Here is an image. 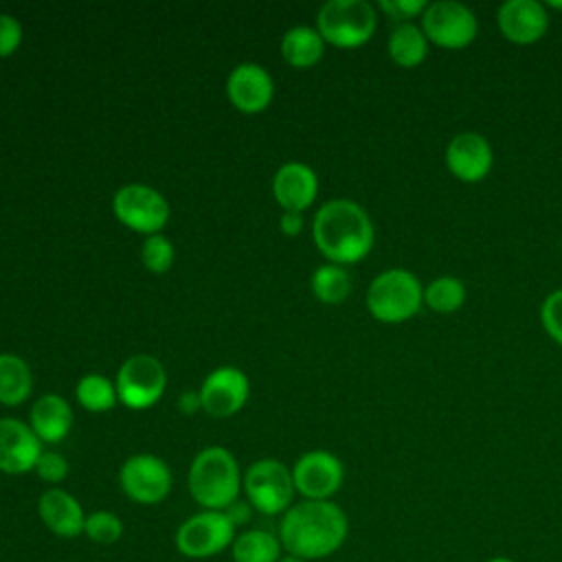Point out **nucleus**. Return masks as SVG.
<instances>
[{"label":"nucleus","mask_w":562,"mask_h":562,"mask_svg":"<svg viewBox=\"0 0 562 562\" xmlns=\"http://www.w3.org/2000/svg\"><path fill=\"white\" fill-rule=\"evenodd\" d=\"M277 536L285 553L321 560L336 553L349 536V518L334 501H299L279 520Z\"/></svg>","instance_id":"nucleus-1"},{"label":"nucleus","mask_w":562,"mask_h":562,"mask_svg":"<svg viewBox=\"0 0 562 562\" xmlns=\"http://www.w3.org/2000/svg\"><path fill=\"white\" fill-rule=\"evenodd\" d=\"M314 244L331 263H356L373 248V222L353 200L325 202L312 222Z\"/></svg>","instance_id":"nucleus-2"},{"label":"nucleus","mask_w":562,"mask_h":562,"mask_svg":"<svg viewBox=\"0 0 562 562\" xmlns=\"http://www.w3.org/2000/svg\"><path fill=\"white\" fill-rule=\"evenodd\" d=\"M241 479L237 459L222 446H209L193 457L187 483L202 509L224 512L239 498Z\"/></svg>","instance_id":"nucleus-3"},{"label":"nucleus","mask_w":562,"mask_h":562,"mask_svg":"<svg viewBox=\"0 0 562 562\" xmlns=\"http://www.w3.org/2000/svg\"><path fill=\"white\" fill-rule=\"evenodd\" d=\"M424 303L419 279L404 268L382 270L367 288L369 314L386 325H397L413 318Z\"/></svg>","instance_id":"nucleus-4"},{"label":"nucleus","mask_w":562,"mask_h":562,"mask_svg":"<svg viewBox=\"0 0 562 562\" xmlns=\"http://www.w3.org/2000/svg\"><path fill=\"white\" fill-rule=\"evenodd\" d=\"M375 26L378 15L367 0H329L316 15V31L336 48H358L367 44Z\"/></svg>","instance_id":"nucleus-5"},{"label":"nucleus","mask_w":562,"mask_h":562,"mask_svg":"<svg viewBox=\"0 0 562 562\" xmlns=\"http://www.w3.org/2000/svg\"><path fill=\"white\" fill-rule=\"evenodd\" d=\"M241 487L250 507L263 516H283L294 503L292 470L277 459H259L248 465Z\"/></svg>","instance_id":"nucleus-6"},{"label":"nucleus","mask_w":562,"mask_h":562,"mask_svg":"<svg viewBox=\"0 0 562 562\" xmlns=\"http://www.w3.org/2000/svg\"><path fill=\"white\" fill-rule=\"evenodd\" d=\"M237 527L224 512L202 509L189 516L173 533L176 551L189 560H209L231 549Z\"/></svg>","instance_id":"nucleus-7"},{"label":"nucleus","mask_w":562,"mask_h":562,"mask_svg":"<svg viewBox=\"0 0 562 562\" xmlns=\"http://www.w3.org/2000/svg\"><path fill=\"white\" fill-rule=\"evenodd\" d=\"M422 31L428 42L441 48H465L479 33V20L474 11L457 0L430 2L422 13Z\"/></svg>","instance_id":"nucleus-8"},{"label":"nucleus","mask_w":562,"mask_h":562,"mask_svg":"<svg viewBox=\"0 0 562 562\" xmlns=\"http://www.w3.org/2000/svg\"><path fill=\"white\" fill-rule=\"evenodd\" d=\"M114 386L123 406L132 411H145L162 397L167 373L158 358L138 353L121 364Z\"/></svg>","instance_id":"nucleus-9"},{"label":"nucleus","mask_w":562,"mask_h":562,"mask_svg":"<svg viewBox=\"0 0 562 562\" xmlns=\"http://www.w3.org/2000/svg\"><path fill=\"white\" fill-rule=\"evenodd\" d=\"M119 483L130 501L138 505H158L169 496L173 476L160 457L140 452L123 461Z\"/></svg>","instance_id":"nucleus-10"},{"label":"nucleus","mask_w":562,"mask_h":562,"mask_svg":"<svg viewBox=\"0 0 562 562\" xmlns=\"http://www.w3.org/2000/svg\"><path fill=\"white\" fill-rule=\"evenodd\" d=\"M112 211L121 224L136 233L158 235L169 220L167 200L147 184H125L114 193Z\"/></svg>","instance_id":"nucleus-11"},{"label":"nucleus","mask_w":562,"mask_h":562,"mask_svg":"<svg viewBox=\"0 0 562 562\" xmlns=\"http://www.w3.org/2000/svg\"><path fill=\"white\" fill-rule=\"evenodd\" d=\"M342 461L329 450H310L292 468L294 490L305 501H329L342 485Z\"/></svg>","instance_id":"nucleus-12"},{"label":"nucleus","mask_w":562,"mask_h":562,"mask_svg":"<svg viewBox=\"0 0 562 562\" xmlns=\"http://www.w3.org/2000/svg\"><path fill=\"white\" fill-rule=\"evenodd\" d=\"M446 167L461 182H481L494 167L490 140L479 132H459L446 145Z\"/></svg>","instance_id":"nucleus-13"},{"label":"nucleus","mask_w":562,"mask_h":562,"mask_svg":"<svg viewBox=\"0 0 562 562\" xmlns=\"http://www.w3.org/2000/svg\"><path fill=\"white\" fill-rule=\"evenodd\" d=\"M248 400V378L237 367L213 369L200 389L202 408L211 417H231Z\"/></svg>","instance_id":"nucleus-14"},{"label":"nucleus","mask_w":562,"mask_h":562,"mask_svg":"<svg viewBox=\"0 0 562 562\" xmlns=\"http://www.w3.org/2000/svg\"><path fill=\"white\" fill-rule=\"evenodd\" d=\"M42 441L31 426L15 417L0 419V472L24 474L35 470L42 457Z\"/></svg>","instance_id":"nucleus-15"},{"label":"nucleus","mask_w":562,"mask_h":562,"mask_svg":"<svg viewBox=\"0 0 562 562\" xmlns=\"http://www.w3.org/2000/svg\"><path fill=\"white\" fill-rule=\"evenodd\" d=\"M498 31L514 44H533L549 29L547 7L538 0H507L496 13Z\"/></svg>","instance_id":"nucleus-16"},{"label":"nucleus","mask_w":562,"mask_h":562,"mask_svg":"<svg viewBox=\"0 0 562 562\" xmlns=\"http://www.w3.org/2000/svg\"><path fill=\"white\" fill-rule=\"evenodd\" d=\"M226 94L231 103L244 114L263 112L274 94L272 77L259 64H239L228 75Z\"/></svg>","instance_id":"nucleus-17"},{"label":"nucleus","mask_w":562,"mask_h":562,"mask_svg":"<svg viewBox=\"0 0 562 562\" xmlns=\"http://www.w3.org/2000/svg\"><path fill=\"white\" fill-rule=\"evenodd\" d=\"M37 516L50 533L72 540L77 536H83L88 514L70 492L61 487H50L37 498Z\"/></svg>","instance_id":"nucleus-18"},{"label":"nucleus","mask_w":562,"mask_h":562,"mask_svg":"<svg viewBox=\"0 0 562 562\" xmlns=\"http://www.w3.org/2000/svg\"><path fill=\"white\" fill-rule=\"evenodd\" d=\"M318 193V178L303 162H285L272 178V195L285 211H305Z\"/></svg>","instance_id":"nucleus-19"},{"label":"nucleus","mask_w":562,"mask_h":562,"mask_svg":"<svg viewBox=\"0 0 562 562\" xmlns=\"http://www.w3.org/2000/svg\"><path fill=\"white\" fill-rule=\"evenodd\" d=\"M72 426L68 402L55 393L42 395L31 408V428L42 443H59Z\"/></svg>","instance_id":"nucleus-20"},{"label":"nucleus","mask_w":562,"mask_h":562,"mask_svg":"<svg viewBox=\"0 0 562 562\" xmlns=\"http://www.w3.org/2000/svg\"><path fill=\"white\" fill-rule=\"evenodd\" d=\"M386 53L400 68H415L428 55V40L415 22H400L386 42Z\"/></svg>","instance_id":"nucleus-21"},{"label":"nucleus","mask_w":562,"mask_h":562,"mask_svg":"<svg viewBox=\"0 0 562 562\" xmlns=\"http://www.w3.org/2000/svg\"><path fill=\"white\" fill-rule=\"evenodd\" d=\"M228 551L233 562H277L283 555L279 536L268 529L239 531Z\"/></svg>","instance_id":"nucleus-22"},{"label":"nucleus","mask_w":562,"mask_h":562,"mask_svg":"<svg viewBox=\"0 0 562 562\" xmlns=\"http://www.w3.org/2000/svg\"><path fill=\"white\" fill-rule=\"evenodd\" d=\"M325 53V40L312 26H294L281 40V55L294 68H312Z\"/></svg>","instance_id":"nucleus-23"},{"label":"nucleus","mask_w":562,"mask_h":562,"mask_svg":"<svg viewBox=\"0 0 562 562\" xmlns=\"http://www.w3.org/2000/svg\"><path fill=\"white\" fill-rule=\"evenodd\" d=\"M33 389L29 364L13 353H0V404L20 406Z\"/></svg>","instance_id":"nucleus-24"},{"label":"nucleus","mask_w":562,"mask_h":562,"mask_svg":"<svg viewBox=\"0 0 562 562\" xmlns=\"http://www.w3.org/2000/svg\"><path fill=\"white\" fill-rule=\"evenodd\" d=\"M468 299V290L461 279L443 274L428 281L424 288V303L437 314H452L461 310Z\"/></svg>","instance_id":"nucleus-25"},{"label":"nucleus","mask_w":562,"mask_h":562,"mask_svg":"<svg viewBox=\"0 0 562 562\" xmlns=\"http://www.w3.org/2000/svg\"><path fill=\"white\" fill-rule=\"evenodd\" d=\"M312 292L327 305H338L351 294V277L342 266L325 263L312 274Z\"/></svg>","instance_id":"nucleus-26"},{"label":"nucleus","mask_w":562,"mask_h":562,"mask_svg":"<svg viewBox=\"0 0 562 562\" xmlns=\"http://www.w3.org/2000/svg\"><path fill=\"white\" fill-rule=\"evenodd\" d=\"M77 400L86 411L105 413V411L116 406L119 395H116V386L105 375L90 373V375H83L79 380Z\"/></svg>","instance_id":"nucleus-27"},{"label":"nucleus","mask_w":562,"mask_h":562,"mask_svg":"<svg viewBox=\"0 0 562 562\" xmlns=\"http://www.w3.org/2000/svg\"><path fill=\"white\" fill-rule=\"evenodd\" d=\"M123 520L108 509H97L86 516L83 536L94 544H114L123 536Z\"/></svg>","instance_id":"nucleus-28"},{"label":"nucleus","mask_w":562,"mask_h":562,"mask_svg":"<svg viewBox=\"0 0 562 562\" xmlns=\"http://www.w3.org/2000/svg\"><path fill=\"white\" fill-rule=\"evenodd\" d=\"M143 266L154 272V274H162L171 268L173 263V246L165 235H149L143 244Z\"/></svg>","instance_id":"nucleus-29"},{"label":"nucleus","mask_w":562,"mask_h":562,"mask_svg":"<svg viewBox=\"0 0 562 562\" xmlns=\"http://www.w3.org/2000/svg\"><path fill=\"white\" fill-rule=\"evenodd\" d=\"M540 323H542L544 331L558 345H562V288H558L544 296V301L540 305Z\"/></svg>","instance_id":"nucleus-30"},{"label":"nucleus","mask_w":562,"mask_h":562,"mask_svg":"<svg viewBox=\"0 0 562 562\" xmlns=\"http://www.w3.org/2000/svg\"><path fill=\"white\" fill-rule=\"evenodd\" d=\"M35 472L46 483H61L68 476V461L55 450H44L37 459Z\"/></svg>","instance_id":"nucleus-31"},{"label":"nucleus","mask_w":562,"mask_h":562,"mask_svg":"<svg viewBox=\"0 0 562 562\" xmlns=\"http://www.w3.org/2000/svg\"><path fill=\"white\" fill-rule=\"evenodd\" d=\"M389 18L397 22H411V18L419 15L426 11L428 2L424 0H380L378 4Z\"/></svg>","instance_id":"nucleus-32"},{"label":"nucleus","mask_w":562,"mask_h":562,"mask_svg":"<svg viewBox=\"0 0 562 562\" xmlns=\"http://www.w3.org/2000/svg\"><path fill=\"white\" fill-rule=\"evenodd\" d=\"M20 42H22L20 22L9 13H0V57L13 55Z\"/></svg>","instance_id":"nucleus-33"},{"label":"nucleus","mask_w":562,"mask_h":562,"mask_svg":"<svg viewBox=\"0 0 562 562\" xmlns=\"http://www.w3.org/2000/svg\"><path fill=\"white\" fill-rule=\"evenodd\" d=\"M252 507H250V503L248 501H235L233 505H228L226 509H224V514L228 516V520L235 525V527H241V525H246L248 520H250V516H252Z\"/></svg>","instance_id":"nucleus-34"},{"label":"nucleus","mask_w":562,"mask_h":562,"mask_svg":"<svg viewBox=\"0 0 562 562\" xmlns=\"http://www.w3.org/2000/svg\"><path fill=\"white\" fill-rule=\"evenodd\" d=\"M279 224H281L283 235L294 237V235H299L301 228H303V215L296 213V211H285V213L281 215V222H279Z\"/></svg>","instance_id":"nucleus-35"},{"label":"nucleus","mask_w":562,"mask_h":562,"mask_svg":"<svg viewBox=\"0 0 562 562\" xmlns=\"http://www.w3.org/2000/svg\"><path fill=\"white\" fill-rule=\"evenodd\" d=\"M178 404H180V411H182V413H187V415H193L198 408H202L200 393H193V391H189V393L180 395Z\"/></svg>","instance_id":"nucleus-36"},{"label":"nucleus","mask_w":562,"mask_h":562,"mask_svg":"<svg viewBox=\"0 0 562 562\" xmlns=\"http://www.w3.org/2000/svg\"><path fill=\"white\" fill-rule=\"evenodd\" d=\"M277 562H307V560H303V558H299V555H292V553H285V551H283V555H281Z\"/></svg>","instance_id":"nucleus-37"},{"label":"nucleus","mask_w":562,"mask_h":562,"mask_svg":"<svg viewBox=\"0 0 562 562\" xmlns=\"http://www.w3.org/2000/svg\"><path fill=\"white\" fill-rule=\"evenodd\" d=\"M487 562H514L512 558H505V555H494V558H490Z\"/></svg>","instance_id":"nucleus-38"},{"label":"nucleus","mask_w":562,"mask_h":562,"mask_svg":"<svg viewBox=\"0 0 562 562\" xmlns=\"http://www.w3.org/2000/svg\"><path fill=\"white\" fill-rule=\"evenodd\" d=\"M544 7H551V9H558V11H562V2H547Z\"/></svg>","instance_id":"nucleus-39"}]
</instances>
